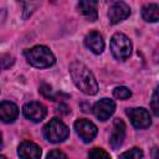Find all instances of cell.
<instances>
[{"label": "cell", "mask_w": 159, "mask_h": 159, "mask_svg": "<svg viewBox=\"0 0 159 159\" xmlns=\"http://www.w3.org/2000/svg\"><path fill=\"white\" fill-rule=\"evenodd\" d=\"M70 75L76 84V87L83 92L84 94L93 96L98 92V83L93 76V73L89 71V68L80 62V61H73L70 65Z\"/></svg>", "instance_id": "cell-1"}, {"label": "cell", "mask_w": 159, "mask_h": 159, "mask_svg": "<svg viewBox=\"0 0 159 159\" xmlns=\"http://www.w3.org/2000/svg\"><path fill=\"white\" fill-rule=\"evenodd\" d=\"M25 57L27 62L36 68H47V67H51L56 62V58L52 51L48 47L42 46V45H37V46H34L26 50Z\"/></svg>", "instance_id": "cell-2"}, {"label": "cell", "mask_w": 159, "mask_h": 159, "mask_svg": "<svg viewBox=\"0 0 159 159\" xmlns=\"http://www.w3.org/2000/svg\"><path fill=\"white\" fill-rule=\"evenodd\" d=\"M43 137L51 143H61L70 135L68 127L58 118H52L43 127Z\"/></svg>", "instance_id": "cell-3"}, {"label": "cell", "mask_w": 159, "mask_h": 159, "mask_svg": "<svg viewBox=\"0 0 159 159\" xmlns=\"http://www.w3.org/2000/svg\"><path fill=\"white\" fill-rule=\"evenodd\" d=\"M111 51L117 60L124 61L132 53V42L124 34L117 32L111 39Z\"/></svg>", "instance_id": "cell-4"}, {"label": "cell", "mask_w": 159, "mask_h": 159, "mask_svg": "<svg viewBox=\"0 0 159 159\" xmlns=\"http://www.w3.org/2000/svg\"><path fill=\"white\" fill-rule=\"evenodd\" d=\"M127 116L129 117L133 127L137 129H145L152 124L150 114L145 108H128Z\"/></svg>", "instance_id": "cell-5"}, {"label": "cell", "mask_w": 159, "mask_h": 159, "mask_svg": "<svg viewBox=\"0 0 159 159\" xmlns=\"http://www.w3.org/2000/svg\"><path fill=\"white\" fill-rule=\"evenodd\" d=\"M75 130L78 137L84 142L89 143L97 135V127L88 119H78L75 122Z\"/></svg>", "instance_id": "cell-6"}, {"label": "cell", "mask_w": 159, "mask_h": 159, "mask_svg": "<svg viewBox=\"0 0 159 159\" xmlns=\"http://www.w3.org/2000/svg\"><path fill=\"white\" fill-rule=\"evenodd\" d=\"M129 15H130V7L124 1L119 0V1H116L114 4H112L109 6L108 19H109V22L113 25L125 20L127 17H129Z\"/></svg>", "instance_id": "cell-7"}, {"label": "cell", "mask_w": 159, "mask_h": 159, "mask_svg": "<svg viewBox=\"0 0 159 159\" xmlns=\"http://www.w3.org/2000/svg\"><path fill=\"white\" fill-rule=\"evenodd\" d=\"M114 111H116V103L109 98H102L98 102H96L93 106L94 116L102 122L109 119L114 113Z\"/></svg>", "instance_id": "cell-8"}, {"label": "cell", "mask_w": 159, "mask_h": 159, "mask_svg": "<svg viewBox=\"0 0 159 159\" xmlns=\"http://www.w3.org/2000/svg\"><path fill=\"white\" fill-rule=\"evenodd\" d=\"M24 116L32 122H41L47 113L46 107L40 102H29L22 107Z\"/></svg>", "instance_id": "cell-9"}, {"label": "cell", "mask_w": 159, "mask_h": 159, "mask_svg": "<svg viewBox=\"0 0 159 159\" xmlns=\"http://www.w3.org/2000/svg\"><path fill=\"white\" fill-rule=\"evenodd\" d=\"M125 138V124L122 119L117 118L113 122V129L109 137V144L113 149H118Z\"/></svg>", "instance_id": "cell-10"}, {"label": "cell", "mask_w": 159, "mask_h": 159, "mask_svg": "<svg viewBox=\"0 0 159 159\" xmlns=\"http://www.w3.org/2000/svg\"><path fill=\"white\" fill-rule=\"evenodd\" d=\"M17 154L24 159H39L41 157V148L34 142L24 140L17 148Z\"/></svg>", "instance_id": "cell-11"}, {"label": "cell", "mask_w": 159, "mask_h": 159, "mask_svg": "<svg viewBox=\"0 0 159 159\" xmlns=\"http://www.w3.org/2000/svg\"><path fill=\"white\" fill-rule=\"evenodd\" d=\"M84 45L86 47L92 51L96 55H99L104 50V40L103 36L97 32V31H91L86 37H84Z\"/></svg>", "instance_id": "cell-12"}, {"label": "cell", "mask_w": 159, "mask_h": 159, "mask_svg": "<svg viewBox=\"0 0 159 159\" xmlns=\"http://www.w3.org/2000/svg\"><path fill=\"white\" fill-rule=\"evenodd\" d=\"M80 12L88 20L96 21L98 17V1L97 0H80L78 1Z\"/></svg>", "instance_id": "cell-13"}, {"label": "cell", "mask_w": 159, "mask_h": 159, "mask_svg": "<svg viewBox=\"0 0 159 159\" xmlns=\"http://www.w3.org/2000/svg\"><path fill=\"white\" fill-rule=\"evenodd\" d=\"M19 116V108L10 101L0 102V120L4 123H12Z\"/></svg>", "instance_id": "cell-14"}, {"label": "cell", "mask_w": 159, "mask_h": 159, "mask_svg": "<svg viewBox=\"0 0 159 159\" xmlns=\"http://www.w3.org/2000/svg\"><path fill=\"white\" fill-rule=\"evenodd\" d=\"M142 17L148 22H157L159 20V6L157 4H147L142 7Z\"/></svg>", "instance_id": "cell-15"}, {"label": "cell", "mask_w": 159, "mask_h": 159, "mask_svg": "<svg viewBox=\"0 0 159 159\" xmlns=\"http://www.w3.org/2000/svg\"><path fill=\"white\" fill-rule=\"evenodd\" d=\"M113 96L117 98V99H120V101H124V99H128L130 96H132V92L128 87H124V86H119V87H116L113 89Z\"/></svg>", "instance_id": "cell-16"}, {"label": "cell", "mask_w": 159, "mask_h": 159, "mask_svg": "<svg viewBox=\"0 0 159 159\" xmlns=\"http://www.w3.org/2000/svg\"><path fill=\"white\" fill-rule=\"evenodd\" d=\"M14 57L7 55V53H1L0 55V71L7 70L9 67H11L14 65Z\"/></svg>", "instance_id": "cell-17"}, {"label": "cell", "mask_w": 159, "mask_h": 159, "mask_svg": "<svg viewBox=\"0 0 159 159\" xmlns=\"http://www.w3.org/2000/svg\"><path fill=\"white\" fill-rule=\"evenodd\" d=\"M120 158H129V159H140L143 158V152L139 148H132L128 152H124L119 155Z\"/></svg>", "instance_id": "cell-18"}, {"label": "cell", "mask_w": 159, "mask_h": 159, "mask_svg": "<svg viewBox=\"0 0 159 159\" xmlns=\"http://www.w3.org/2000/svg\"><path fill=\"white\" fill-rule=\"evenodd\" d=\"M88 157H89V158H96V159H98V158L109 159V158H111L109 153H107V152L103 150L102 148H93V149L88 153Z\"/></svg>", "instance_id": "cell-19"}, {"label": "cell", "mask_w": 159, "mask_h": 159, "mask_svg": "<svg viewBox=\"0 0 159 159\" xmlns=\"http://www.w3.org/2000/svg\"><path fill=\"white\" fill-rule=\"evenodd\" d=\"M40 92L42 93L43 97H46V98H48V99H52V101H56L55 96L52 94V89H51V87H50L48 84H42V86L40 87Z\"/></svg>", "instance_id": "cell-20"}, {"label": "cell", "mask_w": 159, "mask_h": 159, "mask_svg": "<svg viewBox=\"0 0 159 159\" xmlns=\"http://www.w3.org/2000/svg\"><path fill=\"white\" fill-rule=\"evenodd\" d=\"M150 106H152L153 113H154L155 116H158V114H159V106H158V88H155L154 92H153V97H152Z\"/></svg>", "instance_id": "cell-21"}, {"label": "cell", "mask_w": 159, "mask_h": 159, "mask_svg": "<svg viewBox=\"0 0 159 159\" xmlns=\"http://www.w3.org/2000/svg\"><path fill=\"white\" fill-rule=\"evenodd\" d=\"M47 158H57V159L63 158V159H66V158H67V155H66L63 152L58 150V149H53V150H51V152L47 154Z\"/></svg>", "instance_id": "cell-22"}, {"label": "cell", "mask_w": 159, "mask_h": 159, "mask_svg": "<svg viewBox=\"0 0 159 159\" xmlns=\"http://www.w3.org/2000/svg\"><path fill=\"white\" fill-rule=\"evenodd\" d=\"M2 148V135H1V133H0V149Z\"/></svg>", "instance_id": "cell-23"}, {"label": "cell", "mask_w": 159, "mask_h": 159, "mask_svg": "<svg viewBox=\"0 0 159 159\" xmlns=\"http://www.w3.org/2000/svg\"><path fill=\"white\" fill-rule=\"evenodd\" d=\"M0 158H5V155H1V154H0Z\"/></svg>", "instance_id": "cell-24"}]
</instances>
